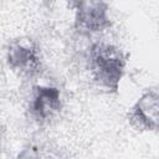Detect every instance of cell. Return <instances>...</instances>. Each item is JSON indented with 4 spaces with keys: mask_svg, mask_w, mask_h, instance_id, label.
I'll return each mask as SVG.
<instances>
[{
    "mask_svg": "<svg viewBox=\"0 0 159 159\" xmlns=\"http://www.w3.org/2000/svg\"><path fill=\"white\" fill-rule=\"evenodd\" d=\"M129 124L140 132H157L159 123V94L157 88L147 89L128 112Z\"/></svg>",
    "mask_w": 159,
    "mask_h": 159,
    "instance_id": "cell-4",
    "label": "cell"
},
{
    "mask_svg": "<svg viewBox=\"0 0 159 159\" xmlns=\"http://www.w3.org/2000/svg\"><path fill=\"white\" fill-rule=\"evenodd\" d=\"M75 29L80 32H101L112 26L109 6L104 0H71Z\"/></svg>",
    "mask_w": 159,
    "mask_h": 159,
    "instance_id": "cell-3",
    "label": "cell"
},
{
    "mask_svg": "<svg viewBox=\"0 0 159 159\" xmlns=\"http://www.w3.org/2000/svg\"><path fill=\"white\" fill-rule=\"evenodd\" d=\"M62 108L61 92L52 86H36L29 104L30 116L39 123L50 122Z\"/></svg>",
    "mask_w": 159,
    "mask_h": 159,
    "instance_id": "cell-5",
    "label": "cell"
},
{
    "mask_svg": "<svg viewBox=\"0 0 159 159\" xmlns=\"http://www.w3.org/2000/svg\"><path fill=\"white\" fill-rule=\"evenodd\" d=\"M9 67L21 76L34 77L41 72L42 58L37 43L30 37L12 40L6 51Z\"/></svg>",
    "mask_w": 159,
    "mask_h": 159,
    "instance_id": "cell-2",
    "label": "cell"
},
{
    "mask_svg": "<svg viewBox=\"0 0 159 159\" xmlns=\"http://www.w3.org/2000/svg\"><path fill=\"white\" fill-rule=\"evenodd\" d=\"M127 55L117 46L94 42L87 51V68L97 86L107 92L117 93L124 76Z\"/></svg>",
    "mask_w": 159,
    "mask_h": 159,
    "instance_id": "cell-1",
    "label": "cell"
}]
</instances>
